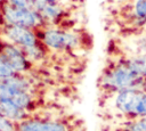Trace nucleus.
Here are the masks:
<instances>
[{"instance_id": "6", "label": "nucleus", "mask_w": 146, "mask_h": 131, "mask_svg": "<svg viewBox=\"0 0 146 131\" xmlns=\"http://www.w3.org/2000/svg\"><path fill=\"white\" fill-rule=\"evenodd\" d=\"M0 55L7 60L16 73L24 72L29 67L25 54L18 46L14 43H5L0 50Z\"/></svg>"}, {"instance_id": "2", "label": "nucleus", "mask_w": 146, "mask_h": 131, "mask_svg": "<svg viewBox=\"0 0 146 131\" xmlns=\"http://www.w3.org/2000/svg\"><path fill=\"white\" fill-rule=\"evenodd\" d=\"M1 17L7 24L27 28H36L38 26L43 25L46 22L39 11L31 8L16 7L7 1H5L1 7Z\"/></svg>"}, {"instance_id": "17", "label": "nucleus", "mask_w": 146, "mask_h": 131, "mask_svg": "<svg viewBox=\"0 0 146 131\" xmlns=\"http://www.w3.org/2000/svg\"><path fill=\"white\" fill-rule=\"evenodd\" d=\"M146 116V91L144 92L138 106H137V109H136V117H144Z\"/></svg>"}, {"instance_id": "5", "label": "nucleus", "mask_w": 146, "mask_h": 131, "mask_svg": "<svg viewBox=\"0 0 146 131\" xmlns=\"http://www.w3.org/2000/svg\"><path fill=\"white\" fill-rule=\"evenodd\" d=\"M2 33L11 43L21 48H26V47H32L38 44V38L35 33L32 31V28L10 25L5 22Z\"/></svg>"}, {"instance_id": "20", "label": "nucleus", "mask_w": 146, "mask_h": 131, "mask_svg": "<svg viewBox=\"0 0 146 131\" xmlns=\"http://www.w3.org/2000/svg\"><path fill=\"white\" fill-rule=\"evenodd\" d=\"M44 1H47V2H49V3H57L59 0H44Z\"/></svg>"}, {"instance_id": "8", "label": "nucleus", "mask_w": 146, "mask_h": 131, "mask_svg": "<svg viewBox=\"0 0 146 131\" xmlns=\"http://www.w3.org/2000/svg\"><path fill=\"white\" fill-rule=\"evenodd\" d=\"M0 107H1V115L11 120V121L23 120L26 116L25 109L19 108L15 104H13L10 100L0 101Z\"/></svg>"}, {"instance_id": "1", "label": "nucleus", "mask_w": 146, "mask_h": 131, "mask_svg": "<svg viewBox=\"0 0 146 131\" xmlns=\"http://www.w3.org/2000/svg\"><path fill=\"white\" fill-rule=\"evenodd\" d=\"M104 88L117 92L128 88H139L146 91V77L138 75L130 66L128 59L119 62L110 68L102 79Z\"/></svg>"}, {"instance_id": "19", "label": "nucleus", "mask_w": 146, "mask_h": 131, "mask_svg": "<svg viewBox=\"0 0 146 131\" xmlns=\"http://www.w3.org/2000/svg\"><path fill=\"white\" fill-rule=\"evenodd\" d=\"M8 3L16 6V7H22V8H33V0H6Z\"/></svg>"}, {"instance_id": "4", "label": "nucleus", "mask_w": 146, "mask_h": 131, "mask_svg": "<svg viewBox=\"0 0 146 131\" xmlns=\"http://www.w3.org/2000/svg\"><path fill=\"white\" fill-rule=\"evenodd\" d=\"M41 39L46 46L57 50L73 49L79 43V39L75 34L57 28L44 30L42 32Z\"/></svg>"}, {"instance_id": "16", "label": "nucleus", "mask_w": 146, "mask_h": 131, "mask_svg": "<svg viewBox=\"0 0 146 131\" xmlns=\"http://www.w3.org/2000/svg\"><path fill=\"white\" fill-rule=\"evenodd\" d=\"M19 91L14 90L13 88H10L7 83H5L3 81L0 80V101H5V100H10L11 97Z\"/></svg>"}, {"instance_id": "12", "label": "nucleus", "mask_w": 146, "mask_h": 131, "mask_svg": "<svg viewBox=\"0 0 146 131\" xmlns=\"http://www.w3.org/2000/svg\"><path fill=\"white\" fill-rule=\"evenodd\" d=\"M1 81H3L5 83H7L10 88H13L16 91H26L27 92V88H29L27 81L25 79H23V77L16 76V74L13 75V76H10V77L3 79Z\"/></svg>"}, {"instance_id": "9", "label": "nucleus", "mask_w": 146, "mask_h": 131, "mask_svg": "<svg viewBox=\"0 0 146 131\" xmlns=\"http://www.w3.org/2000/svg\"><path fill=\"white\" fill-rule=\"evenodd\" d=\"M132 19L138 26L146 25V0H133Z\"/></svg>"}, {"instance_id": "13", "label": "nucleus", "mask_w": 146, "mask_h": 131, "mask_svg": "<svg viewBox=\"0 0 146 131\" xmlns=\"http://www.w3.org/2000/svg\"><path fill=\"white\" fill-rule=\"evenodd\" d=\"M10 101H11L13 104H15L16 106H18L19 108L25 109V108L30 107L32 99H31L30 95H29L26 91H19V92H16V93L11 97Z\"/></svg>"}, {"instance_id": "14", "label": "nucleus", "mask_w": 146, "mask_h": 131, "mask_svg": "<svg viewBox=\"0 0 146 131\" xmlns=\"http://www.w3.org/2000/svg\"><path fill=\"white\" fill-rule=\"evenodd\" d=\"M125 131H146V116L132 118L127 124Z\"/></svg>"}, {"instance_id": "21", "label": "nucleus", "mask_w": 146, "mask_h": 131, "mask_svg": "<svg viewBox=\"0 0 146 131\" xmlns=\"http://www.w3.org/2000/svg\"><path fill=\"white\" fill-rule=\"evenodd\" d=\"M0 115H1V107H0Z\"/></svg>"}, {"instance_id": "18", "label": "nucleus", "mask_w": 146, "mask_h": 131, "mask_svg": "<svg viewBox=\"0 0 146 131\" xmlns=\"http://www.w3.org/2000/svg\"><path fill=\"white\" fill-rule=\"evenodd\" d=\"M0 131H15L11 120L0 115Z\"/></svg>"}, {"instance_id": "7", "label": "nucleus", "mask_w": 146, "mask_h": 131, "mask_svg": "<svg viewBox=\"0 0 146 131\" xmlns=\"http://www.w3.org/2000/svg\"><path fill=\"white\" fill-rule=\"evenodd\" d=\"M19 131H66L64 124L49 121L26 120L19 124Z\"/></svg>"}, {"instance_id": "15", "label": "nucleus", "mask_w": 146, "mask_h": 131, "mask_svg": "<svg viewBox=\"0 0 146 131\" xmlns=\"http://www.w3.org/2000/svg\"><path fill=\"white\" fill-rule=\"evenodd\" d=\"M16 72L14 71V68L7 63V60L0 55V80L10 77L13 75H15Z\"/></svg>"}, {"instance_id": "3", "label": "nucleus", "mask_w": 146, "mask_h": 131, "mask_svg": "<svg viewBox=\"0 0 146 131\" xmlns=\"http://www.w3.org/2000/svg\"><path fill=\"white\" fill-rule=\"evenodd\" d=\"M145 90L139 88H128L116 92L114 98L115 108L125 116H129L131 120L136 117L137 106L144 95Z\"/></svg>"}, {"instance_id": "10", "label": "nucleus", "mask_w": 146, "mask_h": 131, "mask_svg": "<svg viewBox=\"0 0 146 131\" xmlns=\"http://www.w3.org/2000/svg\"><path fill=\"white\" fill-rule=\"evenodd\" d=\"M40 14L43 16V18L46 21L55 22L56 19H58L63 15V9L57 3H49V2H47V5L43 7V9L40 11Z\"/></svg>"}, {"instance_id": "11", "label": "nucleus", "mask_w": 146, "mask_h": 131, "mask_svg": "<svg viewBox=\"0 0 146 131\" xmlns=\"http://www.w3.org/2000/svg\"><path fill=\"white\" fill-rule=\"evenodd\" d=\"M128 62L138 75H140L141 77H146V54L137 55L132 58H129Z\"/></svg>"}]
</instances>
